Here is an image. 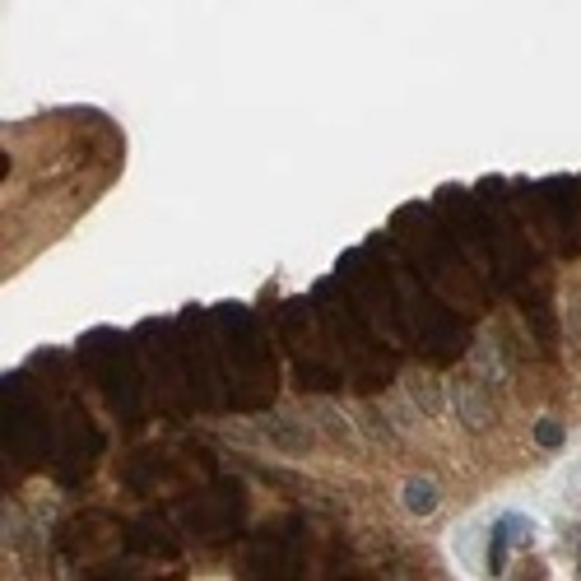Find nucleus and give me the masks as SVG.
Instances as JSON below:
<instances>
[{"label":"nucleus","mask_w":581,"mask_h":581,"mask_svg":"<svg viewBox=\"0 0 581 581\" xmlns=\"http://www.w3.org/2000/svg\"><path fill=\"white\" fill-rule=\"evenodd\" d=\"M400 503H404V512H410V517H433L437 503H443V493H437V484L428 480V474H414V480H404Z\"/></svg>","instance_id":"f257e3e1"},{"label":"nucleus","mask_w":581,"mask_h":581,"mask_svg":"<svg viewBox=\"0 0 581 581\" xmlns=\"http://www.w3.org/2000/svg\"><path fill=\"white\" fill-rule=\"evenodd\" d=\"M498 525L507 531V540H512V549H531L535 544V521L531 517H521V512H503Z\"/></svg>","instance_id":"f03ea898"},{"label":"nucleus","mask_w":581,"mask_h":581,"mask_svg":"<svg viewBox=\"0 0 581 581\" xmlns=\"http://www.w3.org/2000/svg\"><path fill=\"white\" fill-rule=\"evenodd\" d=\"M577 581H581V549H577Z\"/></svg>","instance_id":"39448f33"},{"label":"nucleus","mask_w":581,"mask_h":581,"mask_svg":"<svg viewBox=\"0 0 581 581\" xmlns=\"http://www.w3.org/2000/svg\"><path fill=\"white\" fill-rule=\"evenodd\" d=\"M535 443L540 447H562V424H558V419H540V424H535Z\"/></svg>","instance_id":"7ed1b4c3"},{"label":"nucleus","mask_w":581,"mask_h":581,"mask_svg":"<svg viewBox=\"0 0 581 581\" xmlns=\"http://www.w3.org/2000/svg\"><path fill=\"white\" fill-rule=\"evenodd\" d=\"M562 484H568V488H577V493H581V456H577V461H572L568 470H562Z\"/></svg>","instance_id":"20e7f679"}]
</instances>
